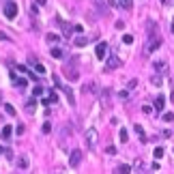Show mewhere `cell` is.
I'll return each instance as SVG.
<instances>
[{
    "mask_svg": "<svg viewBox=\"0 0 174 174\" xmlns=\"http://www.w3.org/2000/svg\"><path fill=\"white\" fill-rule=\"evenodd\" d=\"M116 67H121V60H118V58H116V56L112 54V56H110V58L105 60V71H114Z\"/></svg>",
    "mask_w": 174,
    "mask_h": 174,
    "instance_id": "cell-5",
    "label": "cell"
},
{
    "mask_svg": "<svg viewBox=\"0 0 174 174\" xmlns=\"http://www.w3.org/2000/svg\"><path fill=\"white\" fill-rule=\"evenodd\" d=\"M133 129H135V133L140 135V142H146V133L142 129V125H133Z\"/></svg>",
    "mask_w": 174,
    "mask_h": 174,
    "instance_id": "cell-16",
    "label": "cell"
},
{
    "mask_svg": "<svg viewBox=\"0 0 174 174\" xmlns=\"http://www.w3.org/2000/svg\"><path fill=\"white\" fill-rule=\"evenodd\" d=\"M4 157H6V159H13V151H11V148H4Z\"/></svg>",
    "mask_w": 174,
    "mask_h": 174,
    "instance_id": "cell-32",
    "label": "cell"
},
{
    "mask_svg": "<svg viewBox=\"0 0 174 174\" xmlns=\"http://www.w3.org/2000/svg\"><path fill=\"white\" fill-rule=\"evenodd\" d=\"M30 62H32V65H35V71H37V75H39V73H41V75H43V73H45V67H43V65H41V62H37V60H35V58H32V60H30Z\"/></svg>",
    "mask_w": 174,
    "mask_h": 174,
    "instance_id": "cell-18",
    "label": "cell"
},
{
    "mask_svg": "<svg viewBox=\"0 0 174 174\" xmlns=\"http://www.w3.org/2000/svg\"><path fill=\"white\" fill-rule=\"evenodd\" d=\"M65 75H67L69 80H78V78H80V73H78V69H75L73 65H67V67H65Z\"/></svg>",
    "mask_w": 174,
    "mask_h": 174,
    "instance_id": "cell-7",
    "label": "cell"
},
{
    "mask_svg": "<svg viewBox=\"0 0 174 174\" xmlns=\"http://www.w3.org/2000/svg\"><path fill=\"white\" fill-rule=\"evenodd\" d=\"M161 118H163V123H174V112H163Z\"/></svg>",
    "mask_w": 174,
    "mask_h": 174,
    "instance_id": "cell-19",
    "label": "cell"
},
{
    "mask_svg": "<svg viewBox=\"0 0 174 174\" xmlns=\"http://www.w3.org/2000/svg\"><path fill=\"white\" fill-rule=\"evenodd\" d=\"M11 133H13V127H11V125H4V129H2V133H0V135H2V140H4V142H9Z\"/></svg>",
    "mask_w": 174,
    "mask_h": 174,
    "instance_id": "cell-11",
    "label": "cell"
},
{
    "mask_svg": "<svg viewBox=\"0 0 174 174\" xmlns=\"http://www.w3.org/2000/svg\"><path fill=\"white\" fill-rule=\"evenodd\" d=\"M105 54H108V43H99V45H97V47H95V56H97L99 60H103V58H108Z\"/></svg>",
    "mask_w": 174,
    "mask_h": 174,
    "instance_id": "cell-6",
    "label": "cell"
},
{
    "mask_svg": "<svg viewBox=\"0 0 174 174\" xmlns=\"http://www.w3.org/2000/svg\"><path fill=\"white\" fill-rule=\"evenodd\" d=\"M105 153H108V155H114V153H116V148H114V146H108V148H105Z\"/></svg>",
    "mask_w": 174,
    "mask_h": 174,
    "instance_id": "cell-35",
    "label": "cell"
},
{
    "mask_svg": "<svg viewBox=\"0 0 174 174\" xmlns=\"http://www.w3.org/2000/svg\"><path fill=\"white\" fill-rule=\"evenodd\" d=\"M0 103H2V92H0Z\"/></svg>",
    "mask_w": 174,
    "mask_h": 174,
    "instance_id": "cell-39",
    "label": "cell"
},
{
    "mask_svg": "<svg viewBox=\"0 0 174 174\" xmlns=\"http://www.w3.org/2000/svg\"><path fill=\"white\" fill-rule=\"evenodd\" d=\"M26 84H28V82H26V78H24V80H17V82H15V86L24 88V90H26Z\"/></svg>",
    "mask_w": 174,
    "mask_h": 174,
    "instance_id": "cell-28",
    "label": "cell"
},
{
    "mask_svg": "<svg viewBox=\"0 0 174 174\" xmlns=\"http://www.w3.org/2000/svg\"><path fill=\"white\" fill-rule=\"evenodd\" d=\"M170 30H172V35H174V24H172V26H170Z\"/></svg>",
    "mask_w": 174,
    "mask_h": 174,
    "instance_id": "cell-38",
    "label": "cell"
},
{
    "mask_svg": "<svg viewBox=\"0 0 174 174\" xmlns=\"http://www.w3.org/2000/svg\"><path fill=\"white\" fill-rule=\"evenodd\" d=\"M155 69H157L159 73H163V71L168 69V62H166V60H155Z\"/></svg>",
    "mask_w": 174,
    "mask_h": 174,
    "instance_id": "cell-15",
    "label": "cell"
},
{
    "mask_svg": "<svg viewBox=\"0 0 174 174\" xmlns=\"http://www.w3.org/2000/svg\"><path fill=\"white\" fill-rule=\"evenodd\" d=\"M95 144H97V129L90 127V129H86V146L95 148Z\"/></svg>",
    "mask_w": 174,
    "mask_h": 174,
    "instance_id": "cell-2",
    "label": "cell"
},
{
    "mask_svg": "<svg viewBox=\"0 0 174 174\" xmlns=\"http://www.w3.org/2000/svg\"><path fill=\"white\" fill-rule=\"evenodd\" d=\"M159 45H161V37H148V41L144 45V54H153Z\"/></svg>",
    "mask_w": 174,
    "mask_h": 174,
    "instance_id": "cell-1",
    "label": "cell"
},
{
    "mask_svg": "<svg viewBox=\"0 0 174 174\" xmlns=\"http://www.w3.org/2000/svg\"><path fill=\"white\" fill-rule=\"evenodd\" d=\"M52 58H65V52H62L60 47H54V49H52Z\"/></svg>",
    "mask_w": 174,
    "mask_h": 174,
    "instance_id": "cell-20",
    "label": "cell"
},
{
    "mask_svg": "<svg viewBox=\"0 0 174 174\" xmlns=\"http://www.w3.org/2000/svg\"><path fill=\"white\" fill-rule=\"evenodd\" d=\"M4 110H6V114H9V116H15V108H13L11 103H4Z\"/></svg>",
    "mask_w": 174,
    "mask_h": 174,
    "instance_id": "cell-25",
    "label": "cell"
},
{
    "mask_svg": "<svg viewBox=\"0 0 174 174\" xmlns=\"http://www.w3.org/2000/svg\"><path fill=\"white\" fill-rule=\"evenodd\" d=\"M17 69H19L22 73H28V78H30V80H35V82H39V75H37L35 71H30V69H26L24 65H22V67H17Z\"/></svg>",
    "mask_w": 174,
    "mask_h": 174,
    "instance_id": "cell-9",
    "label": "cell"
},
{
    "mask_svg": "<svg viewBox=\"0 0 174 174\" xmlns=\"http://www.w3.org/2000/svg\"><path fill=\"white\" fill-rule=\"evenodd\" d=\"M62 92H65V97H67L69 105H75V97H73V90H71L69 86H62Z\"/></svg>",
    "mask_w": 174,
    "mask_h": 174,
    "instance_id": "cell-8",
    "label": "cell"
},
{
    "mask_svg": "<svg viewBox=\"0 0 174 174\" xmlns=\"http://www.w3.org/2000/svg\"><path fill=\"white\" fill-rule=\"evenodd\" d=\"M45 39H47L49 43H56V41H60V37H58V35H54V32H49V35H47Z\"/></svg>",
    "mask_w": 174,
    "mask_h": 174,
    "instance_id": "cell-24",
    "label": "cell"
},
{
    "mask_svg": "<svg viewBox=\"0 0 174 174\" xmlns=\"http://www.w3.org/2000/svg\"><path fill=\"white\" fill-rule=\"evenodd\" d=\"M114 174H131V166H127V163H121L118 168H116V172Z\"/></svg>",
    "mask_w": 174,
    "mask_h": 174,
    "instance_id": "cell-14",
    "label": "cell"
},
{
    "mask_svg": "<svg viewBox=\"0 0 174 174\" xmlns=\"http://www.w3.org/2000/svg\"><path fill=\"white\" fill-rule=\"evenodd\" d=\"M0 155H4V148H2V146H0Z\"/></svg>",
    "mask_w": 174,
    "mask_h": 174,
    "instance_id": "cell-37",
    "label": "cell"
},
{
    "mask_svg": "<svg viewBox=\"0 0 174 174\" xmlns=\"http://www.w3.org/2000/svg\"><path fill=\"white\" fill-rule=\"evenodd\" d=\"M17 135H24V125H17V129H15Z\"/></svg>",
    "mask_w": 174,
    "mask_h": 174,
    "instance_id": "cell-34",
    "label": "cell"
},
{
    "mask_svg": "<svg viewBox=\"0 0 174 174\" xmlns=\"http://www.w3.org/2000/svg\"><path fill=\"white\" fill-rule=\"evenodd\" d=\"M135 86H138V80H131L129 84H127V92H129V90H133Z\"/></svg>",
    "mask_w": 174,
    "mask_h": 174,
    "instance_id": "cell-30",
    "label": "cell"
},
{
    "mask_svg": "<svg viewBox=\"0 0 174 174\" xmlns=\"http://www.w3.org/2000/svg\"><path fill=\"white\" fill-rule=\"evenodd\" d=\"M153 155H155V159H161V157H163V148H161V146H157Z\"/></svg>",
    "mask_w": 174,
    "mask_h": 174,
    "instance_id": "cell-26",
    "label": "cell"
},
{
    "mask_svg": "<svg viewBox=\"0 0 174 174\" xmlns=\"http://www.w3.org/2000/svg\"><path fill=\"white\" fill-rule=\"evenodd\" d=\"M73 43H75V47H84V45H88V37L80 35L78 39H73Z\"/></svg>",
    "mask_w": 174,
    "mask_h": 174,
    "instance_id": "cell-13",
    "label": "cell"
},
{
    "mask_svg": "<svg viewBox=\"0 0 174 174\" xmlns=\"http://www.w3.org/2000/svg\"><path fill=\"white\" fill-rule=\"evenodd\" d=\"M155 108H157L159 112H163V108H166V97H163V95H159V97L155 99Z\"/></svg>",
    "mask_w": 174,
    "mask_h": 174,
    "instance_id": "cell-10",
    "label": "cell"
},
{
    "mask_svg": "<svg viewBox=\"0 0 174 174\" xmlns=\"http://www.w3.org/2000/svg\"><path fill=\"white\" fill-rule=\"evenodd\" d=\"M52 131V125L49 123H43V133H49Z\"/></svg>",
    "mask_w": 174,
    "mask_h": 174,
    "instance_id": "cell-33",
    "label": "cell"
},
{
    "mask_svg": "<svg viewBox=\"0 0 174 174\" xmlns=\"http://www.w3.org/2000/svg\"><path fill=\"white\" fill-rule=\"evenodd\" d=\"M142 112H144V114H151V112H153V108H151V105H146V103H144V105H142Z\"/></svg>",
    "mask_w": 174,
    "mask_h": 174,
    "instance_id": "cell-31",
    "label": "cell"
},
{
    "mask_svg": "<svg viewBox=\"0 0 174 174\" xmlns=\"http://www.w3.org/2000/svg\"><path fill=\"white\" fill-rule=\"evenodd\" d=\"M151 82H153V86H161V84H163V78L157 73V75H153V78H151Z\"/></svg>",
    "mask_w": 174,
    "mask_h": 174,
    "instance_id": "cell-21",
    "label": "cell"
},
{
    "mask_svg": "<svg viewBox=\"0 0 174 174\" xmlns=\"http://www.w3.org/2000/svg\"><path fill=\"white\" fill-rule=\"evenodd\" d=\"M4 15H6L9 19H15V17H17V4H15V2H6V4H4Z\"/></svg>",
    "mask_w": 174,
    "mask_h": 174,
    "instance_id": "cell-3",
    "label": "cell"
},
{
    "mask_svg": "<svg viewBox=\"0 0 174 174\" xmlns=\"http://www.w3.org/2000/svg\"><path fill=\"white\" fill-rule=\"evenodd\" d=\"M35 108H37V103H35V99H30V101L26 103V110H28V114H32V112H35Z\"/></svg>",
    "mask_w": 174,
    "mask_h": 174,
    "instance_id": "cell-22",
    "label": "cell"
},
{
    "mask_svg": "<svg viewBox=\"0 0 174 174\" xmlns=\"http://www.w3.org/2000/svg\"><path fill=\"white\" fill-rule=\"evenodd\" d=\"M6 39H9V37H6V35H4V32L0 30V41H6Z\"/></svg>",
    "mask_w": 174,
    "mask_h": 174,
    "instance_id": "cell-36",
    "label": "cell"
},
{
    "mask_svg": "<svg viewBox=\"0 0 174 174\" xmlns=\"http://www.w3.org/2000/svg\"><path fill=\"white\" fill-rule=\"evenodd\" d=\"M32 95H35V97H41V95H43V88H41V86H35Z\"/></svg>",
    "mask_w": 174,
    "mask_h": 174,
    "instance_id": "cell-29",
    "label": "cell"
},
{
    "mask_svg": "<svg viewBox=\"0 0 174 174\" xmlns=\"http://www.w3.org/2000/svg\"><path fill=\"white\" fill-rule=\"evenodd\" d=\"M123 43L131 45V43H133V37H131V35H123Z\"/></svg>",
    "mask_w": 174,
    "mask_h": 174,
    "instance_id": "cell-27",
    "label": "cell"
},
{
    "mask_svg": "<svg viewBox=\"0 0 174 174\" xmlns=\"http://www.w3.org/2000/svg\"><path fill=\"white\" fill-rule=\"evenodd\" d=\"M80 161H82V151H80V148L71 151V157H69V166H71V168H78V166H80Z\"/></svg>",
    "mask_w": 174,
    "mask_h": 174,
    "instance_id": "cell-4",
    "label": "cell"
},
{
    "mask_svg": "<svg viewBox=\"0 0 174 174\" xmlns=\"http://www.w3.org/2000/svg\"><path fill=\"white\" fill-rule=\"evenodd\" d=\"M58 24H60V28H62V35H65V37H69V35H71V26H69L65 19H58Z\"/></svg>",
    "mask_w": 174,
    "mask_h": 174,
    "instance_id": "cell-12",
    "label": "cell"
},
{
    "mask_svg": "<svg viewBox=\"0 0 174 174\" xmlns=\"http://www.w3.org/2000/svg\"><path fill=\"white\" fill-rule=\"evenodd\" d=\"M118 138H121V142H129V133H127V129H121Z\"/></svg>",
    "mask_w": 174,
    "mask_h": 174,
    "instance_id": "cell-23",
    "label": "cell"
},
{
    "mask_svg": "<svg viewBox=\"0 0 174 174\" xmlns=\"http://www.w3.org/2000/svg\"><path fill=\"white\" fill-rule=\"evenodd\" d=\"M28 163H30V161H28V157H19V159H17V168H19V170H26V168H28Z\"/></svg>",
    "mask_w": 174,
    "mask_h": 174,
    "instance_id": "cell-17",
    "label": "cell"
}]
</instances>
